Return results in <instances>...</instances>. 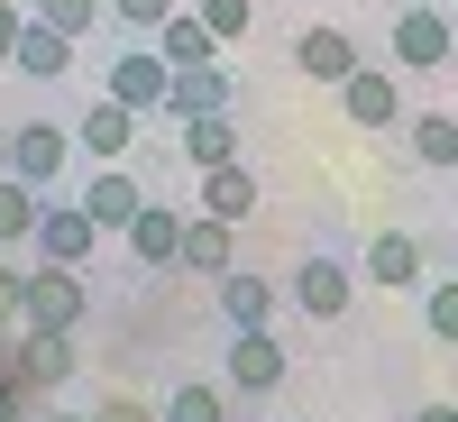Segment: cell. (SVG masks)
Returning <instances> with one entry per match:
<instances>
[{
  "mask_svg": "<svg viewBox=\"0 0 458 422\" xmlns=\"http://www.w3.org/2000/svg\"><path fill=\"white\" fill-rule=\"evenodd\" d=\"M394 65L403 73H440V65H458V10H394Z\"/></svg>",
  "mask_w": 458,
  "mask_h": 422,
  "instance_id": "obj_1",
  "label": "cell"
},
{
  "mask_svg": "<svg viewBox=\"0 0 458 422\" xmlns=\"http://www.w3.org/2000/svg\"><path fill=\"white\" fill-rule=\"evenodd\" d=\"M83 313H92L83 266H28V303H19V322H28V331H73Z\"/></svg>",
  "mask_w": 458,
  "mask_h": 422,
  "instance_id": "obj_2",
  "label": "cell"
},
{
  "mask_svg": "<svg viewBox=\"0 0 458 422\" xmlns=\"http://www.w3.org/2000/svg\"><path fill=\"white\" fill-rule=\"evenodd\" d=\"M220 376H229V395L266 404V395L284 386V340H276V331H229V358H220Z\"/></svg>",
  "mask_w": 458,
  "mask_h": 422,
  "instance_id": "obj_3",
  "label": "cell"
},
{
  "mask_svg": "<svg viewBox=\"0 0 458 422\" xmlns=\"http://www.w3.org/2000/svg\"><path fill=\"white\" fill-rule=\"evenodd\" d=\"M92 248H101V220L83 202H55V194L37 202V266H83Z\"/></svg>",
  "mask_w": 458,
  "mask_h": 422,
  "instance_id": "obj_4",
  "label": "cell"
},
{
  "mask_svg": "<svg viewBox=\"0 0 458 422\" xmlns=\"http://www.w3.org/2000/svg\"><path fill=\"white\" fill-rule=\"evenodd\" d=\"M64 166H73V129H64V120H28V129H10V175H19V184L55 194Z\"/></svg>",
  "mask_w": 458,
  "mask_h": 422,
  "instance_id": "obj_5",
  "label": "cell"
},
{
  "mask_svg": "<svg viewBox=\"0 0 458 422\" xmlns=\"http://www.w3.org/2000/svg\"><path fill=\"white\" fill-rule=\"evenodd\" d=\"M101 83H110V101H129L138 120H147V110H165V92H174V65H165L157 47H120Z\"/></svg>",
  "mask_w": 458,
  "mask_h": 422,
  "instance_id": "obj_6",
  "label": "cell"
},
{
  "mask_svg": "<svg viewBox=\"0 0 458 422\" xmlns=\"http://www.w3.org/2000/svg\"><path fill=\"white\" fill-rule=\"evenodd\" d=\"M293 313H312V322H339V313H349V294H358V276H349V266H339L330 248H312V257H302L293 266Z\"/></svg>",
  "mask_w": 458,
  "mask_h": 422,
  "instance_id": "obj_7",
  "label": "cell"
},
{
  "mask_svg": "<svg viewBox=\"0 0 458 422\" xmlns=\"http://www.w3.org/2000/svg\"><path fill=\"white\" fill-rule=\"evenodd\" d=\"M10 367H19V386H28V395H55V386H73V331H19Z\"/></svg>",
  "mask_w": 458,
  "mask_h": 422,
  "instance_id": "obj_8",
  "label": "cell"
},
{
  "mask_svg": "<svg viewBox=\"0 0 458 422\" xmlns=\"http://www.w3.org/2000/svg\"><path fill=\"white\" fill-rule=\"evenodd\" d=\"M339 110H349L358 129H394V120H403V73H386V65H358L349 83H339Z\"/></svg>",
  "mask_w": 458,
  "mask_h": 422,
  "instance_id": "obj_9",
  "label": "cell"
},
{
  "mask_svg": "<svg viewBox=\"0 0 458 422\" xmlns=\"http://www.w3.org/2000/svg\"><path fill=\"white\" fill-rule=\"evenodd\" d=\"M183 276H229V266H239V220H211V211H193V220H183Z\"/></svg>",
  "mask_w": 458,
  "mask_h": 422,
  "instance_id": "obj_10",
  "label": "cell"
},
{
  "mask_svg": "<svg viewBox=\"0 0 458 422\" xmlns=\"http://www.w3.org/2000/svg\"><path fill=\"white\" fill-rule=\"evenodd\" d=\"M211 294H220V322H229V331H276V303H284V294L266 285L257 266H229Z\"/></svg>",
  "mask_w": 458,
  "mask_h": 422,
  "instance_id": "obj_11",
  "label": "cell"
},
{
  "mask_svg": "<svg viewBox=\"0 0 458 422\" xmlns=\"http://www.w3.org/2000/svg\"><path fill=\"white\" fill-rule=\"evenodd\" d=\"M73 202H83V211L101 220V239H110V229H129V220L147 211V184H138L129 166H101V175H92V184H83Z\"/></svg>",
  "mask_w": 458,
  "mask_h": 422,
  "instance_id": "obj_12",
  "label": "cell"
},
{
  "mask_svg": "<svg viewBox=\"0 0 458 422\" xmlns=\"http://www.w3.org/2000/svg\"><path fill=\"white\" fill-rule=\"evenodd\" d=\"M293 65L312 73V83H330V92H339L367 56H358V37H349V28H302V37H293Z\"/></svg>",
  "mask_w": 458,
  "mask_h": 422,
  "instance_id": "obj_13",
  "label": "cell"
},
{
  "mask_svg": "<svg viewBox=\"0 0 458 422\" xmlns=\"http://www.w3.org/2000/svg\"><path fill=\"white\" fill-rule=\"evenodd\" d=\"M129 138H138V110H129V101H110V92L83 110V120H73V147H83V157H101V166H120V157H129Z\"/></svg>",
  "mask_w": 458,
  "mask_h": 422,
  "instance_id": "obj_14",
  "label": "cell"
},
{
  "mask_svg": "<svg viewBox=\"0 0 458 422\" xmlns=\"http://www.w3.org/2000/svg\"><path fill=\"white\" fill-rule=\"evenodd\" d=\"M239 101V73L229 65H193V73H174V92H165V120H211V110Z\"/></svg>",
  "mask_w": 458,
  "mask_h": 422,
  "instance_id": "obj_15",
  "label": "cell"
},
{
  "mask_svg": "<svg viewBox=\"0 0 458 422\" xmlns=\"http://www.w3.org/2000/svg\"><path fill=\"white\" fill-rule=\"evenodd\" d=\"M10 73H19V83H64V73H73V37H64V28H47V19H28V28H19Z\"/></svg>",
  "mask_w": 458,
  "mask_h": 422,
  "instance_id": "obj_16",
  "label": "cell"
},
{
  "mask_svg": "<svg viewBox=\"0 0 458 422\" xmlns=\"http://www.w3.org/2000/svg\"><path fill=\"white\" fill-rule=\"evenodd\" d=\"M403 157L422 175H449L458 166V110H412L403 120Z\"/></svg>",
  "mask_w": 458,
  "mask_h": 422,
  "instance_id": "obj_17",
  "label": "cell"
},
{
  "mask_svg": "<svg viewBox=\"0 0 458 422\" xmlns=\"http://www.w3.org/2000/svg\"><path fill=\"white\" fill-rule=\"evenodd\" d=\"M202 211H211V220H239V229H248V220H257V166H248V157L211 166V175H202Z\"/></svg>",
  "mask_w": 458,
  "mask_h": 422,
  "instance_id": "obj_18",
  "label": "cell"
},
{
  "mask_svg": "<svg viewBox=\"0 0 458 422\" xmlns=\"http://www.w3.org/2000/svg\"><path fill=\"white\" fill-rule=\"evenodd\" d=\"M147 47H157V56H165L174 73H193V65H220V37H211V28L193 19V0H183V10H174V19L157 28V37H147Z\"/></svg>",
  "mask_w": 458,
  "mask_h": 422,
  "instance_id": "obj_19",
  "label": "cell"
},
{
  "mask_svg": "<svg viewBox=\"0 0 458 422\" xmlns=\"http://www.w3.org/2000/svg\"><path fill=\"white\" fill-rule=\"evenodd\" d=\"M120 239H129V257H147V266H174V257H183V211H174V202H147Z\"/></svg>",
  "mask_w": 458,
  "mask_h": 422,
  "instance_id": "obj_20",
  "label": "cell"
},
{
  "mask_svg": "<svg viewBox=\"0 0 458 422\" xmlns=\"http://www.w3.org/2000/svg\"><path fill=\"white\" fill-rule=\"evenodd\" d=\"M174 138H183V166H193V175H211V166L239 157V129H229V110H211V120H174Z\"/></svg>",
  "mask_w": 458,
  "mask_h": 422,
  "instance_id": "obj_21",
  "label": "cell"
},
{
  "mask_svg": "<svg viewBox=\"0 0 458 422\" xmlns=\"http://www.w3.org/2000/svg\"><path fill=\"white\" fill-rule=\"evenodd\" d=\"M367 276L376 285H422V239H412V229H376L367 239Z\"/></svg>",
  "mask_w": 458,
  "mask_h": 422,
  "instance_id": "obj_22",
  "label": "cell"
},
{
  "mask_svg": "<svg viewBox=\"0 0 458 422\" xmlns=\"http://www.w3.org/2000/svg\"><path fill=\"white\" fill-rule=\"evenodd\" d=\"M37 202H47V194H37V184H0V248H19V239H37Z\"/></svg>",
  "mask_w": 458,
  "mask_h": 422,
  "instance_id": "obj_23",
  "label": "cell"
},
{
  "mask_svg": "<svg viewBox=\"0 0 458 422\" xmlns=\"http://www.w3.org/2000/svg\"><path fill=\"white\" fill-rule=\"evenodd\" d=\"M165 422H229V404H220V386H202V376H183V386L157 404Z\"/></svg>",
  "mask_w": 458,
  "mask_h": 422,
  "instance_id": "obj_24",
  "label": "cell"
},
{
  "mask_svg": "<svg viewBox=\"0 0 458 422\" xmlns=\"http://www.w3.org/2000/svg\"><path fill=\"white\" fill-rule=\"evenodd\" d=\"M101 10H110V0H37V10H28V19H47V28H64V37H73V47H83V37L101 28Z\"/></svg>",
  "mask_w": 458,
  "mask_h": 422,
  "instance_id": "obj_25",
  "label": "cell"
},
{
  "mask_svg": "<svg viewBox=\"0 0 458 422\" xmlns=\"http://www.w3.org/2000/svg\"><path fill=\"white\" fill-rule=\"evenodd\" d=\"M193 19L220 37V47H239V37L257 28V0H193Z\"/></svg>",
  "mask_w": 458,
  "mask_h": 422,
  "instance_id": "obj_26",
  "label": "cell"
},
{
  "mask_svg": "<svg viewBox=\"0 0 458 422\" xmlns=\"http://www.w3.org/2000/svg\"><path fill=\"white\" fill-rule=\"evenodd\" d=\"M174 10H183V0H110V19H120L129 37H157V28H165Z\"/></svg>",
  "mask_w": 458,
  "mask_h": 422,
  "instance_id": "obj_27",
  "label": "cell"
},
{
  "mask_svg": "<svg viewBox=\"0 0 458 422\" xmlns=\"http://www.w3.org/2000/svg\"><path fill=\"white\" fill-rule=\"evenodd\" d=\"M422 322H431V340H449V349H458V276L422 294Z\"/></svg>",
  "mask_w": 458,
  "mask_h": 422,
  "instance_id": "obj_28",
  "label": "cell"
},
{
  "mask_svg": "<svg viewBox=\"0 0 458 422\" xmlns=\"http://www.w3.org/2000/svg\"><path fill=\"white\" fill-rule=\"evenodd\" d=\"M0 422H37V395L19 386V367L0 358Z\"/></svg>",
  "mask_w": 458,
  "mask_h": 422,
  "instance_id": "obj_29",
  "label": "cell"
},
{
  "mask_svg": "<svg viewBox=\"0 0 458 422\" xmlns=\"http://www.w3.org/2000/svg\"><path fill=\"white\" fill-rule=\"evenodd\" d=\"M92 422H165V413L138 404V395H110V404H92Z\"/></svg>",
  "mask_w": 458,
  "mask_h": 422,
  "instance_id": "obj_30",
  "label": "cell"
},
{
  "mask_svg": "<svg viewBox=\"0 0 458 422\" xmlns=\"http://www.w3.org/2000/svg\"><path fill=\"white\" fill-rule=\"evenodd\" d=\"M28 303V266H0V313H19Z\"/></svg>",
  "mask_w": 458,
  "mask_h": 422,
  "instance_id": "obj_31",
  "label": "cell"
},
{
  "mask_svg": "<svg viewBox=\"0 0 458 422\" xmlns=\"http://www.w3.org/2000/svg\"><path fill=\"white\" fill-rule=\"evenodd\" d=\"M19 28H28V10H10V0H0V65L19 56Z\"/></svg>",
  "mask_w": 458,
  "mask_h": 422,
  "instance_id": "obj_32",
  "label": "cell"
},
{
  "mask_svg": "<svg viewBox=\"0 0 458 422\" xmlns=\"http://www.w3.org/2000/svg\"><path fill=\"white\" fill-rule=\"evenodd\" d=\"M403 422H458V395H431V404H412Z\"/></svg>",
  "mask_w": 458,
  "mask_h": 422,
  "instance_id": "obj_33",
  "label": "cell"
},
{
  "mask_svg": "<svg viewBox=\"0 0 458 422\" xmlns=\"http://www.w3.org/2000/svg\"><path fill=\"white\" fill-rule=\"evenodd\" d=\"M0 184H10V129H0Z\"/></svg>",
  "mask_w": 458,
  "mask_h": 422,
  "instance_id": "obj_34",
  "label": "cell"
},
{
  "mask_svg": "<svg viewBox=\"0 0 458 422\" xmlns=\"http://www.w3.org/2000/svg\"><path fill=\"white\" fill-rule=\"evenodd\" d=\"M37 422H92V413H37Z\"/></svg>",
  "mask_w": 458,
  "mask_h": 422,
  "instance_id": "obj_35",
  "label": "cell"
},
{
  "mask_svg": "<svg viewBox=\"0 0 458 422\" xmlns=\"http://www.w3.org/2000/svg\"><path fill=\"white\" fill-rule=\"evenodd\" d=\"M412 10H449V0H412Z\"/></svg>",
  "mask_w": 458,
  "mask_h": 422,
  "instance_id": "obj_36",
  "label": "cell"
},
{
  "mask_svg": "<svg viewBox=\"0 0 458 422\" xmlns=\"http://www.w3.org/2000/svg\"><path fill=\"white\" fill-rule=\"evenodd\" d=\"M229 422H257V413H229Z\"/></svg>",
  "mask_w": 458,
  "mask_h": 422,
  "instance_id": "obj_37",
  "label": "cell"
},
{
  "mask_svg": "<svg viewBox=\"0 0 458 422\" xmlns=\"http://www.w3.org/2000/svg\"><path fill=\"white\" fill-rule=\"evenodd\" d=\"M449 10H458V0H449Z\"/></svg>",
  "mask_w": 458,
  "mask_h": 422,
  "instance_id": "obj_38",
  "label": "cell"
}]
</instances>
